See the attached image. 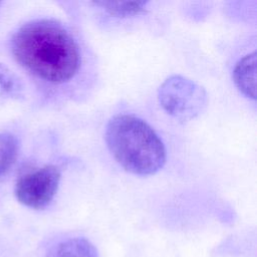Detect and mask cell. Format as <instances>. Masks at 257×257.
I'll use <instances>...</instances> for the list:
<instances>
[{
  "label": "cell",
  "instance_id": "cell-2",
  "mask_svg": "<svg viewBox=\"0 0 257 257\" xmlns=\"http://www.w3.org/2000/svg\"><path fill=\"white\" fill-rule=\"evenodd\" d=\"M104 140L113 159L125 171L150 176L165 165L166 148L156 131L134 114H116L105 127Z\"/></svg>",
  "mask_w": 257,
  "mask_h": 257
},
{
  "label": "cell",
  "instance_id": "cell-9",
  "mask_svg": "<svg viewBox=\"0 0 257 257\" xmlns=\"http://www.w3.org/2000/svg\"><path fill=\"white\" fill-rule=\"evenodd\" d=\"M21 89L19 78L8 67L0 63V96H17Z\"/></svg>",
  "mask_w": 257,
  "mask_h": 257
},
{
  "label": "cell",
  "instance_id": "cell-3",
  "mask_svg": "<svg viewBox=\"0 0 257 257\" xmlns=\"http://www.w3.org/2000/svg\"><path fill=\"white\" fill-rule=\"evenodd\" d=\"M158 96L163 108L172 116L182 120L197 116L207 103L204 88L181 75L167 78L160 86Z\"/></svg>",
  "mask_w": 257,
  "mask_h": 257
},
{
  "label": "cell",
  "instance_id": "cell-1",
  "mask_svg": "<svg viewBox=\"0 0 257 257\" xmlns=\"http://www.w3.org/2000/svg\"><path fill=\"white\" fill-rule=\"evenodd\" d=\"M16 60L37 77L52 83L72 78L80 64L79 48L67 29L52 19H36L13 35Z\"/></svg>",
  "mask_w": 257,
  "mask_h": 257
},
{
  "label": "cell",
  "instance_id": "cell-8",
  "mask_svg": "<svg viewBox=\"0 0 257 257\" xmlns=\"http://www.w3.org/2000/svg\"><path fill=\"white\" fill-rule=\"evenodd\" d=\"M96 6L102 8L106 13L114 17H132L144 13L148 2H94Z\"/></svg>",
  "mask_w": 257,
  "mask_h": 257
},
{
  "label": "cell",
  "instance_id": "cell-5",
  "mask_svg": "<svg viewBox=\"0 0 257 257\" xmlns=\"http://www.w3.org/2000/svg\"><path fill=\"white\" fill-rule=\"evenodd\" d=\"M233 79L237 88L246 97L255 99L256 96V53L247 54L235 65Z\"/></svg>",
  "mask_w": 257,
  "mask_h": 257
},
{
  "label": "cell",
  "instance_id": "cell-6",
  "mask_svg": "<svg viewBox=\"0 0 257 257\" xmlns=\"http://www.w3.org/2000/svg\"><path fill=\"white\" fill-rule=\"evenodd\" d=\"M46 257H99L96 248L85 238H68L52 246Z\"/></svg>",
  "mask_w": 257,
  "mask_h": 257
},
{
  "label": "cell",
  "instance_id": "cell-10",
  "mask_svg": "<svg viewBox=\"0 0 257 257\" xmlns=\"http://www.w3.org/2000/svg\"><path fill=\"white\" fill-rule=\"evenodd\" d=\"M0 4H1V2H0Z\"/></svg>",
  "mask_w": 257,
  "mask_h": 257
},
{
  "label": "cell",
  "instance_id": "cell-7",
  "mask_svg": "<svg viewBox=\"0 0 257 257\" xmlns=\"http://www.w3.org/2000/svg\"><path fill=\"white\" fill-rule=\"evenodd\" d=\"M18 155L17 139L6 132H0V177L13 166Z\"/></svg>",
  "mask_w": 257,
  "mask_h": 257
},
{
  "label": "cell",
  "instance_id": "cell-4",
  "mask_svg": "<svg viewBox=\"0 0 257 257\" xmlns=\"http://www.w3.org/2000/svg\"><path fill=\"white\" fill-rule=\"evenodd\" d=\"M60 178V170L54 165L32 170L18 179L15 195L20 203L29 208L43 209L53 200Z\"/></svg>",
  "mask_w": 257,
  "mask_h": 257
}]
</instances>
